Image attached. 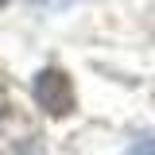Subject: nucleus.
Returning <instances> with one entry per match:
<instances>
[{
  "label": "nucleus",
  "mask_w": 155,
  "mask_h": 155,
  "mask_svg": "<svg viewBox=\"0 0 155 155\" xmlns=\"http://www.w3.org/2000/svg\"><path fill=\"white\" fill-rule=\"evenodd\" d=\"M35 101L39 109H47L51 116H66L74 113V85L62 70H43L35 78Z\"/></svg>",
  "instance_id": "1"
},
{
  "label": "nucleus",
  "mask_w": 155,
  "mask_h": 155,
  "mask_svg": "<svg viewBox=\"0 0 155 155\" xmlns=\"http://www.w3.org/2000/svg\"><path fill=\"white\" fill-rule=\"evenodd\" d=\"M31 4H39V8H62V4H70V0H31Z\"/></svg>",
  "instance_id": "3"
},
{
  "label": "nucleus",
  "mask_w": 155,
  "mask_h": 155,
  "mask_svg": "<svg viewBox=\"0 0 155 155\" xmlns=\"http://www.w3.org/2000/svg\"><path fill=\"white\" fill-rule=\"evenodd\" d=\"M4 4H8V0H0V8H4Z\"/></svg>",
  "instance_id": "4"
},
{
  "label": "nucleus",
  "mask_w": 155,
  "mask_h": 155,
  "mask_svg": "<svg viewBox=\"0 0 155 155\" xmlns=\"http://www.w3.org/2000/svg\"><path fill=\"white\" fill-rule=\"evenodd\" d=\"M132 155H155V140H147V143H140Z\"/></svg>",
  "instance_id": "2"
}]
</instances>
